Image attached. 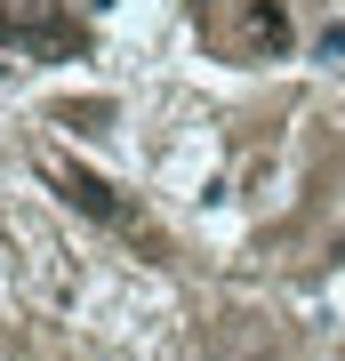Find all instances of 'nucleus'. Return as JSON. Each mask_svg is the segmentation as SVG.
<instances>
[{
    "instance_id": "obj_1",
    "label": "nucleus",
    "mask_w": 345,
    "mask_h": 361,
    "mask_svg": "<svg viewBox=\"0 0 345 361\" xmlns=\"http://www.w3.org/2000/svg\"><path fill=\"white\" fill-rule=\"evenodd\" d=\"M0 40L25 56H73L80 25H64V0H0Z\"/></svg>"
},
{
    "instance_id": "obj_2",
    "label": "nucleus",
    "mask_w": 345,
    "mask_h": 361,
    "mask_svg": "<svg viewBox=\"0 0 345 361\" xmlns=\"http://www.w3.org/2000/svg\"><path fill=\"white\" fill-rule=\"evenodd\" d=\"M49 177L64 185V201H73V209H89L97 225H121V233L137 225V217H128V201H121L104 177H89V169H73V161H49Z\"/></svg>"
},
{
    "instance_id": "obj_3",
    "label": "nucleus",
    "mask_w": 345,
    "mask_h": 361,
    "mask_svg": "<svg viewBox=\"0 0 345 361\" xmlns=\"http://www.w3.org/2000/svg\"><path fill=\"white\" fill-rule=\"evenodd\" d=\"M233 32H241V49L249 56H282L289 49V8H282V0H241V16H233Z\"/></svg>"
}]
</instances>
